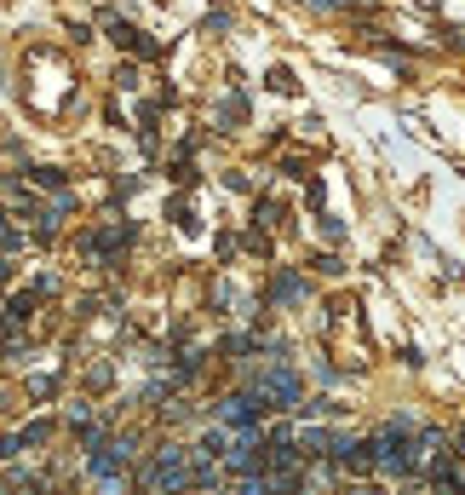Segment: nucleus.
Here are the masks:
<instances>
[{"mask_svg": "<svg viewBox=\"0 0 465 495\" xmlns=\"http://www.w3.org/2000/svg\"><path fill=\"white\" fill-rule=\"evenodd\" d=\"M190 467L195 461H185V450H162V455H150V467L138 473V484L144 490H185L190 484Z\"/></svg>", "mask_w": 465, "mask_h": 495, "instance_id": "nucleus-1", "label": "nucleus"}, {"mask_svg": "<svg viewBox=\"0 0 465 495\" xmlns=\"http://www.w3.org/2000/svg\"><path fill=\"white\" fill-rule=\"evenodd\" d=\"M299 392H304V380H299V374H288V369H271V374H259V380H253V397H259L264 409L299 403Z\"/></svg>", "mask_w": 465, "mask_h": 495, "instance_id": "nucleus-2", "label": "nucleus"}]
</instances>
